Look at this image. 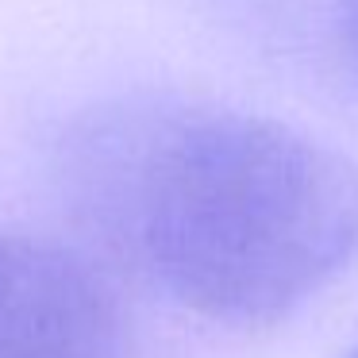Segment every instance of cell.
Listing matches in <instances>:
<instances>
[{
    "label": "cell",
    "instance_id": "cell-1",
    "mask_svg": "<svg viewBox=\"0 0 358 358\" xmlns=\"http://www.w3.org/2000/svg\"><path fill=\"white\" fill-rule=\"evenodd\" d=\"M55 185L116 281L216 327H270L358 258V166L281 120L170 93L78 112Z\"/></svg>",
    "mask_w": 358,
    "mask_h": 358
},
{
    "label": "cell",
    "instance_id": "cell-2",
    "mask_svg": "<svg viewBox=\"0 0 358 358\" xmlns=\"http://www.w3.org/2000/svg\"><path fill=\"white\" fill-rule=\"evenodd\" d=\"M0 358H131L120 281L73 243L0 231Z\"/></svg>",
    "mask_w": 358,
    "mask_h": 358
},
{
    "label": "cell",
    "instance_id": "cell-3",
    "mask_svg": "<svg viewBox=\"0 0 358 358\" xmlns=\"http://www.w3.org/2000/svg\"><path fill=\"white\" fill-rule=\"evenodd\" d=\"M339 47L358 81V0H339Z\"/></svg>",
    "mask_w": 358,
    "mask_h": 358
},
{
    "label": "cell",
    "instance_id": "cell-4",
    "mask_svg": "<svg viewBox=\"0 0 358 358\" xmlns=\"http://www.w3.org/2000/svg\"><path fill=\"white\" fill-rule=\"evenodd\" d=\"M347 358H358V350H355V355H347Z\"/></svg>",
    "mask_w": 358,
    "mask_h": 358
}]
</instances>
